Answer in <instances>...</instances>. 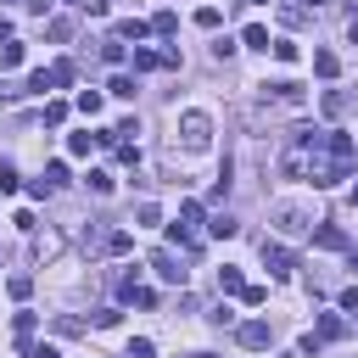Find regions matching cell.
<instances>
[{
  "mask_svg": "<svg viewBox=\"0 0 358 358\" xmlns=\"http://www.w3.org/2000/svg\"><path fill=\"white\" fill-rule=\"evenodd\" d=\"M352 168H358V140L341 134V129H296L291 145L280 151V173L285 179H308L313 190L341 185Z\"/></svg>",
  "mask_w": 358,
  "mask_h": 358,
  "instance_id": "6da1fadb",
  "label": "cell"
},
{
  "mask_svg": "<svg viewBox=\"0 0 358 358\" xmlns=\"http://www.w3.org/2000/svg\"><path fill=\"white\" fill-rule=\"evenodd\" d=\"M179 140H185V151H207L213 145V117L207 112H179Z\"/></svg>",
  "mask_w": 358,
  "mask_h": 358,
  "instance_id": "7a4b0ae2",
  "label": "cell"
},
{
  "mask_svg": "<svg viewBox=\"0 0 358 358\" xmlns=\"http://www.w3.org/2000/svg\"><path fill=\"white\" fill-rule=\"evenodd\" d=\"M274 224H280V235H313V207H302V201H280L274 207Z\"/></svg>",
  "mask_w": 358,
  "mask_h": 358,
  "instance_id": "3957f363",
  "label": "cell"
},
{
  "mask_svg": "<svg viewBox=\"0 0 358 358\" xmlns=\"http://www.w3.org/2000/svg\"><path fill=\"white\" fill-rule=\"evenodd\" d=\"M151 268H157L162 285H185V280H190V274H185V257H179L173 246H157V252H151Z\"/></svg>",
  "mask_w": 358,
  "mask_h": 358,
  "instance_id": "277c9868",
  "label": "cell"
},
{
  "mask_svg": "<svg viewBox=\"0 0 358 358\" xmlns=\"http://www.w3.org/2000/svg\"><path fill=\"white\" fill-rule=\"evenodd\" d=\"M235 341H241V347H252V352H263V347L274 341V330H268V319H246V324L235 330Z\"/></svg>",
  "mask_w": 358,
  "mask_h": 358,
  "instance_id": "5b68a950",
  "label": "cell"
},
{
  "mask_svg": "<svg viewBox=\"0 0 358 358\" xmlns=\"http://www.w3.org/2000/svg\"><path fill=\"white\" fill-rule=\"evenodd\" d=\"M134 67H140V73H157V67H179V50H145V45H134Z\"/></svg>",
  "mask_w": 358,
  "mask_h": 358,
  "instance_id": "8992f818",
  "label": "cell"
},
{
  "mask_svg": "<svg viewBox=\"0 0 358 358\" xmlns=\"http://www.w3.org/2000/svg\"><path fill=\"white\" fill-rule=\"evenodd\" d=\"M196 224H201V201H185V207H179V224H173V241L196 246Z\"/></svg>",
  "mask_w": 358,
  "mask_h": 358,
  "instance_id": "52a82bcc",
  "label": "cell"
},
{
  "mask_svg": "<svg viewBox=\"0 0 358 358\" xmlns=\"http://www.w3.org/2000/svg\"><path fill=\"white\" fill-rule=\"evenodd\" d=\"M263 263H268V274H291L296 268V252L280 246V241H263Z\"/></svg>",
  "mask_w": 358,
  "mask_h": 358,
  "instance_id": "ba28073f",
  "label": "cell"
},
{
  "mask_svg": "<svg viewBox=\"0 0 358 358\" xmlns=\"http://www.w3.org/2000/svg\"><path fill=\"white\" fill-rule=\"evenodd\" d=\"M263 90H268V101H274V106H302V101H308V90H302V84H291V78L263 84Z\"/></svg>",
  "mask_w": 358,
  "mask_h": 358,
  "instance_id": "9c48e42d",
  "label": "cell"
},
{
  "mask_svg": "<svg viewBox=\"0 0 358 358\" xmlns=\"http://www.w3.org/2000/svg\"><path fill=\"white\" fill-rule=\"evenodd\" d=\"M313 241H319V246H324V252H352V246H347V235H341V229H336V224H324V218H319V224H313Z\"/></svg>",
  "mask_w": 358,
  "mask_h": 358,
  "instance_id": "30bf717a",
  "label": "cell"
},
{
  "mask_svg": "<svg viewBox=\"0 0 358 358\" xmlns=\"http://www.w3.org/2000/svg\"><path fill=\"white\" fill-rule=\"evenodd\" d=\"M347 336V319L341 313H319V341H341Z\"/></svg>",
  "mask_w": 358,
  "mask_h": 358,
  "instance_id": "8fae6325",
  "label": "cell"
},
{
  "mask_svg": "<svg viewBox=\"0 0 358 358\" xmlns=\"http://www.w3.org/2000/svg\"><path fill=\"white\" fill-rule=\"evenodd\" d=\"M11 330H17L22 352H28V347H34V330H39V319H34V313H17V319H11Z\"/></svg>",
  "mask_w": 358,
  "mask_h": 358,
  "instance_id": "7c38bea8",
  "label": "cell"
},
{
  "mask_svg": "<svg viewBox=\"0 0 358 358\" xmlns=\"http://www.w3.org/2000/svg\"><path fill=\"white\" fill-rule=\"evenodd\" d=\"M145 34H151V22H140V17H129V22H117V39H123V45H129V39L140 45Z\"/></svg>",
  "mask_w": 358,
  "mask_h": 358,
  "instance_id": "4fadbf2b",
  "label": "cell"
},
{
  "mask_svg": "<svg viewBox=\"0 0 358 358\" xmlns=\"http://www.w3.org/2000/svg\"><path fill=\"white\" fill-rule=\"evenodd\" d=\"M313 73H319V78H336V73H341L336 50H313Z\"/></svg>",
  "mask_w": 358,
  "mask_h": 358,
  "instance_id": "5bb4252c",
  "label": "cell"
},
{
  "mask_svg": "<svg viewBox=\"0 0 358 358\" xmlns=\"http://www.w3.org/2000/svg\"><path fill=\"white\" fill-rule=\"evenodd\" d=\"M45 90H56V78L39 67V73H28V84H22V95H45Z\"/></svg>",
  "mask_w": 358,
  "mask_h": 358,
  "instance_id": "9a60e30c",
  "label": "cell"
},
{
  "mask_svg": "<svg viewBox=\"0 0 358 358\" xmlns=\"http://www.w3.org/2000/svg\"><path fill=\"white\" fill-rule=\"evenodd\" d=\"M95 145H101V134H73V140H67V151H73V157H90Z\"/></svg>",
  "mask_w": 358,
  "mask_h": 358,
  "instance_id": "2e32d148",
  "label": "cell"
},
{
  "mask_svg": "<svg viewBox=\"0 0 358 358\" xmlns=\"http://www.w3.org/2000/svg\"><path fill=\"white\" fill-rule=\"evenodd\" d=\"M241 285H246V280H241V268H235V263H224V268H218V291H241Z\"/></svg>",
  "mask_w": 358,
  "mask_h": 358,
  "instance_id": "e0dca14e",
  "label": "cell"
},
{
  "mask_svg": "<svg viewBox=\"0 0 358 358\" xmlns=\"http://www.w3.org/2000/svg\"><path fill=\"white\" fill-rule=\"evenodd\" d=\"M173 28H179V17H173V11H157V17H151V34H162V39H168Z\"/></svg>",
  "mask_w": 358,
  "mask_h": 358,
  "instance_id": "ac0fdd59",
  "label": "cell"
},
{
  "mask_svg": "<svg viewBox=\"0 0 358 358\" xmlns=\"http://www.w3.org/2000/svg\"><path fill=\"white\" fill-rule=\"evenodd\" d=\"M241 39H246V45H252V50H268V45H274V39H268V28H257V22H252V28H246V34H241Z\"/></svg>",
  "mask_w": 358,
  "mask_h": 358,
  "instance_id": "d6986e66",
  "label": "cell"
},
{
  "mask_svg": "<svg viewBox=\"0 0 358 358\" xmlns=\"http://www.w3.org/2000/svg\"><path fill=\"white\" fill-rule=\"evenodd\" d=\"M296 56H302V50H296V39H274V62H285V67H291Z\"/></svg>",
  "mask_w": 358,
  "mask_h": 358,
  "instance_id": "ffe728a7",
  "label": "cell"
},
{
  "mask_svg": "<svg viewBox=\"0 0 358 358\" xmlns=\"http://www.w3.org/2000/svg\"><path fill=\"white\" fill-rule=\"evenodd\" d=\"M106 90H112V95H117V101H134V78H129V73H117V78H112V84H106Z\"/></svg>",
  "mask_w": 358,
  "mask_h": 358,
  "instance_id": "44dd1931",
  "label": "cell"
},
{
  "mask_svg": "<svg viewBox=\"0 0 358 358\" xmlns=\"http://www.w3.org/2000/svg\"><path fill=\"white\" fill-rule=\"evenodd\" d=\"M207 229H213V235H218V241H229V235H235V229H241V224H235V218H229V213H218V218H213V224H207Z\"/></svg>",
  "mask_w": 358,
  "mask_h": 358,
  "instance_id": "7402d4cb",
  "label": "cell"
},
{
  "mask_svg": "<svg viewBox=\"0 0 358 358\" xmlns=\"http://www.w3.org/2000/svg\"><path fill=\"white\" fill-rule=\"evenodd\" d=\"M6 291H11L17 302H28V291H34V280H28V274H11V280H6Z\"/></svg>",
  "mask_w": 358,
  "mask_h": 358,
  "instance_id": "603a6c76",
  "label": "cell"
},
{
  "mask_svg": "<svg viewBox=\"0 0 358 358\" xmlns=\"http://www.w3.org/2000/svg\"><path fill=\"white\" fill-rule=\"evenodd\" d=\"M241 302H246V308H263L268 291H263V285H241Z\"/></svg>",
  "mask_w": 358,
  "mask_h": 358,
  "instance_id": "cb8c5ba5",
  "label": "cell"
},
{
  "mask_svg": "<svg viewBox=\"0 0 358 358\" xmlns=\"http://www.w3.org/2000/svg\"><path fill=\"white\" fill-rule=\"evenodd\" d=\"M218 17H224L218 6H201V11H196V28H218Z\"/></svg>",
  "mask_w": 358,
  "mask_h": 358,
  "instance_id": "d4e9b609",
  "label": "cell"
},
{
  "mask_svg": "<svg viewBox=\"0 0 358 358\" xmlns=\"http://www.w3.org/2000/svg\"><path fill=\"white\" fill-rule=\"evenodd\" d=\"M17 62H22V45H17V39H11V45H0V67H17Z\"/></svg>",
  "mask_w": 358,
  "mask_h": 358,
  "instance_id": "484cf974",
  "label": "cell"
},
{
  "mask_svg": "<svg viewBox=\"0 0 358 358\" xmlns=\"http://www.w3.org/2000/svg\"><path fill=\"white\" fill-rule=\"evenodd\" d=\"M90 190H95V196H112V173L95 168V173H90Z\"/></svg>",
  "mask_w": 358,
  "mask_h": 358,
  "instance_id": "4316f807",
  "label": "cell"
},
{
  "mask_svg": "<svg viewBox=\"0 0 358 358\" xmlns=\"http://www.w3.org/2000/svg\"><path fill=\"white\" fill-rule=\"evenodd\" d=\"M78 112H90V117H95V112H101V95H95V90H84V95H78Z\"/></svg>",
  "mask_w": 358,
  "mask_h": 358,
  "instance_id": "83f0119b",
  "label": "cell"
},
{
  "mask_svg": "<svg viewBox=\"0 0 358 358\" xmlns=\"http://www.w3.org/2000/svg\"><path fill=\"white\" fill-rule=\"evenodd\" d=\"M324 112H330V117H341V112H347V95H336V90H330V95H324Z\"/></svg>",
  "mask_w": 358,
  "mask_h": 358,
  "instance_id": "f1b7e54d",
  "label": "cell"
},
{
  "mask_svg": "<svg viewBox=\"0 0 358 358\" xmlns=\"http://www.w3.org/2000/svg\"><path fill=\"white\" fill-rule=\"evenodd\" d=\"M45 185H50V190H56V185H67V168H62V162H50V168H45Z\"/></svg>",
  "mask_w": 358,
  "mask_h": 358,
  "instance_id": "f546056e",
  "label": "cell"
},
{
  "mask_svg": "<svg viewBox=\"0 0 358 358\" xmlns=\"http://www.w3.org/2000/svg\"><path fill=\"white\" fill-rule=\"evenodd\" d=\"M129 358H157V347H151V341L140 336V341H129Z\"/></svg>",
  "mask_w": 358,
  "mask_h": 358,
  "instance_id": "4dcf8cb0",
  "label": "cell"
},
{
  "mask_svg": "<svg viewBox=\"0 0 358 358\" xmlns=\"http://www.w3.org/2000/svg\"><path fill=\"white\" fill-rule=\"evenodd\" d=\"M28 358H62V352H56L50 341H39V347H28Z\"/></svg>",
  "mask_w": 358,
  "mask_h": 358,
  "instance_id": "1f68e13d",
  "label": "cell"
},
{
  "mask_svg": "<svg viewBox=\"0 0 358 358\" xmlns=\"http://www.w3.org/2000/svg\"><path fill=\"white\" fill-rule=\"evenodd\" d=\"M0 45H11V22L6 17H0Z\"/></svg>",
  "mask_w": 358,
  "mask_h": 358,
  "instance_id": "d6a6232c",
  "label": "cell"
},
{
  "mask_svg": "<svg viewBox=\"0 0 358 358\" xmlns=\"http://www.w3.org/2000/svg\"><path fill=\"white\" fill-rule=\"evenodd\" d=\"M347 39H352V45H358V17H352V22H347Z\"/></svg>",
  "mask_w": 358,
  "mask_h": 358,
  "instance_id": "836d02e7",
  "label": "cell"
},
{
  "mask_svg": "<svg viewBox=\"0 0 358 358\" xmlns=\"http://www.w3.org/2000/svg\"><path fill=\"white\" fill-rule=\"evenodd\" d=\"M185 358H213V352H185Z\"/></svg>",
  "mask_w": 358,
  "mask_h": 358,
  "instance_id": "e575fe53",
  "label": "cell"
},
{
  "mask_svg": "<svg viewBox=\"0 0 358 358\" xmlns=\"http://www.w3.org/2000/svg\"><path fill=\"white\" fill-rule=\"evenodd\" d=\"M246 6H268V0H246Z\"/></svg>",
  "mask_w": 358,
  "mask_h": 358,
  "instance_id": "d590c367",
  "label": "cell"
},
{
  "mask_svg": "<svg viewBox=\"0 0 358 358\" xmlns=\"http://www.w3.org/2000/svg\"><path fill=\"white\" fill-rule=\"evenodd\" d=\"M352 207H358V185H352Z\"/></svg>",
  "mask_w": 358,
  "mask_h": 358,
  "instance_id": "8d00e7d4",
  "label": "cell"
},
{
  "mask_svg": "<svg viewBox=\"0 0 358 358\" xmlns=\"http://www.w3.org/2000/svg\"><path fill=\"white\" fill-rule=\"evenodd\" d=\"M67 6H84V0H67Z\"/></svg>",
  "mask_w": 358,
  "mask_h": 358,
  "instance_id": "74e56055",
  "label": "cell"
},
{
  "mask_svg": "<svg viewBox=\"0 0 358 358\" xmlns=\"http://www.w3.org/2000/svg\"><path fill=\"white\" fill-rule=\"evenodd\" d=\"M308 6H319V0H308Z\"/></svg>",
  "mask_w": 358,
  "mask_h": 358,
  "instance_id": "f35d334b",
  "label": "cell"
},
{
  "mask_svg": "<svg viewBox=\"0 0 358 358\" xmlns=\"http://www.w3.org/2000/svg\"><path fill=\"white\" fill-rule=\"evenodd\" d=\"M352 319H358V308H352Z\"/></svg>",
  "mask_w": 358,
  "mask_h": 358,
  "instance_id": "ab89813d",
  "label": "cell"
},
{
  "mask_svg": "<svg viewBox=\"0 0 358 358\" xmlns=\"http://www.w3.org/2000/svg\"><path fill=\"white\" fill-rule=\"evenodd\" d=\"M22 6H28V0H22Z\"/></svg>",
  "mask_w": 358,
  "mask_h": 358,
  "instance_id": "60d3db41",
  "label": "cell"
}]
</instances>
